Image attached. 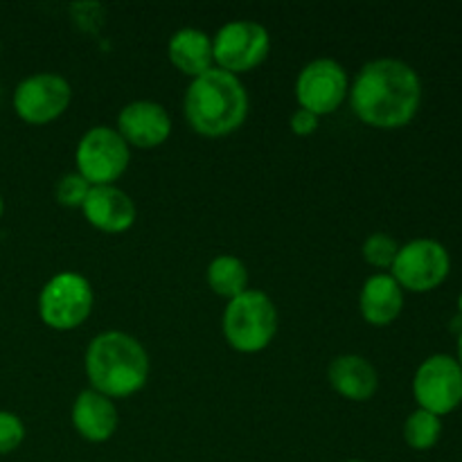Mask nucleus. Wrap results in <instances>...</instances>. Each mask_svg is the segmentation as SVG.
Returning a JSON list of instances; mask_svg holds the SVG:
<instances>
[{
	"label": "nucleus",
	"mask_w": 462,
	"mask_h": 462,
	"mask_svg": "<svg viewBox=\"0 0 462 462\" xmlns=\"http://www.w3.org/2000/svg\"><path fill=\"white\" fill-rule=\"evenodd\" d=\"M206 280L208 287H210L217 296L226 298V300H233V298L248 291V269L246 264L235 255H217L215 260L208 264Z\"/></svg>",
	"instance_id": "obj_18"
},
{
	"label": "nucleus",
	"mask_w": 462,
	"mask_h": 462,
	"mask_svg": "<svg viewBox=\"0 0 462 462\" xmlns=\"http://www.w3.org/2000/svg\"><path fill=\"white\" fill-rule=\"evenodd\" d=\"M391 269V275L404 291L429 293L449 278L451 257L436 239H413L400 246Z\"/></svg>",
	"instance_id": "obj_8"
},
{
	"label": "nucleus",
	"mask_w": 462,
	"mask_h": 462,
	"mask_svg": "<svg viewBox=\"0 0 462 462\" xmlns=\"http://www.w3.org/2000/svg\"><path fill=\"white\" fill-rule=\"evenodd\" d=\"M271 52V34L257 21H230L212 36L215 68L239 77L255 70Z\"/></svg>",
	"instance_id": "obj_7"
},
{
	"label": "nucleus",
	"mask_w": 462,
	"mask_h": 462,
	"mask_svg": "<svg viewBox=\"0 0 462 462\" xmlns=\"http://www.w3.org/2000/svg\"><path fill=\"white\" fill-rule=\"evenodd\" d=\"M404 310V289L391 273L370 275L359 293V311L364 320L374 328L395 323Z\"/></svg>",
	"instance_id": "obj_15"
},
{
	"label": "nucleus",
	"mask_w": 462,
	"mask_h": 462,
	"mask_svg": "<svg viewBox=\"0 0 462 462\" xmlns=\"http://www.w3.org/2000/svg\"><path fill=\"white\" fill-rule=\"evenodd\" d=\"M400 253V244L386 233H373L364 242V260L374 269H391Z\"/></svg>",
	"instance_id": "obj_20"
},
{
	"label": "nucleus",
	"mask_w": 462,
	"mask_h": 462,
	"mask_svg": "<svg viewBox=\"0 0 462 462\" xmlns=\"http://www.w3.org/2000/svg\"><path fill=\"white\" fill-rule=\"evenodd\" d=\"M352 113L373 129L393 131L411 125L422 104V81L400 59H374L350 86Z\"/></svg>",
	"instance_id": "obj_1"
},
{
	"label": "nucleus",
	"mask_w": 462,
	"mask_h": 462,
	"mask_svg": "<svg viewBox=\"0 0 462 462\" xmlns=\"http://www.w3.org/2000/svg\"><path fill=\"white\" fill-rule=\"evenodd\" d=\"M458 311H460V319H462V293H460V298H458Z\"/></svg>",
	"instance_id": "obj_26"
},
{
	"label": "nucleus",
	"mask_w": 462,
	"mask_h": 462,
	"mask_svg": "<svg viewBox=\"0 0 462 462\" xmlns=\"http://www.w3.org/2000/svg\"><path fill=\"white\" fill-rule=\"evenodd\" d=\"M90 192L88 180L81 174L72 171V174H63L61 179L57 180V188H54V197H57V203L63 208H81L84 206L86 197Z\"/></svg>",
	"instance_id": "obj_21"
},
{
	"label": "nucleus",
	"mask_w": 462,
	"mask_h": 462,
	"mask_svg": "<svg viewBox=\"0 0 462 462\" xmlns=\"http://www.w3.org/2000/svg\"><path fill=\"white\" fill-rule=\"evenodd\" d=\"M183 113L194 134L203 138H224L246 122L248 93L239 77L221 68H210L189 81Z\"/></svg>",
	"instance_id": "obj_2"
},
{
	"label": "nucleus",
	"mask_w": 462,
	"mask_h": 462,
	"mask_svg": "<svg viewBox=\"0 0 462 462\" xmlns=\"http://www.w3.org/2000/svg\"><path fill=\"white\" fill-rule=\"evenodd\" d=\"M442 436V418L418 409L406 418L404 422V440L411 449L429 451L438 445Z\"/></svg>",
	"instance_id": "obj_19"
},
{
	"label": "nucleus",
	"mask_w": 462,
	"mask_h": 462,
	"mask_svg": "<svg viewBox=\"0 0 462 462\" xmlns=\"http://www.w3.org/2000/svg\"><path fill=\"white\" fill-rule=\"evenodd\" d=\"M346 462H365V460H346Z\"/></svg>",
	"instance_id": "obj_27"
},
{
	"label": "nucleus",
	"mask_w": 462,
	"mask_h": 462,
	"mask_svg": "<svg viewBox=\"0 0 462 462\" xmlns=\"http://www.w3.org/2000/svg\"><path fill=\"white\" fill-rule=\"evenodd\" d=\"M116 129L129 147L147 152L170 140L171 117L162 104L152 99H135L122 108Z\"/></svg>",
	"instance_id": "obj_12"
},
{
	"label": "nucleus",
	"mask_w": 462,
	"mask_h": 462,
	"mask_svg": "<svg viewBox=\"0 0 462 462\" xmlns=\"http://www.w3.org/2000/svg\"><path fill=\"white\" fill-rule=\"evenodd\" d=\"M72 102V86L57 72L25 77L14 90V111L23 122L43 126L59 120Z\"/></svg>",
	"instance_id": "obj_9"
},
{
	"label": "nucleus",
	"mask_w": 462,
	"mask_h": 462,
	"mask_svg": "<svg viewBox=\"0 0 462 462\" xmlns=\"http://www.w3.org/2000/svg\"><path fill=\"white\" fill-rule=\"evenodd\" d=\"M90 388L108 400H125L143 391L149 379V355L143 343L126 332H102L84 355Z\"/></svg>",
	"instance_id": "obj_3"
},
{
	"label": "nucleus",
	"mask_w": 462,
	"mask_h": 462,
	"mask_svg": "<svg viewBox=\"0 0 462 462\" xmlns=\"http://www.w3.org/2000/svg\"><path fill=\"white\" fill-rule=\"evenodd\" d=\"M329 386L347 402L373 400L379 388L377 368L361 355H341L328 368Z\"/></svg>",
	"instance_id": "obj_16"
},
{
	"label": "nucleus",
	"mask_w": 462,
	"mask_h": 462,
	"mask_svg": "<svg viewBox=\"0 0 462 462\" xmlns=\"http://www.w3.org/2000/svg\"><path fill=\"white\" fill-rule=\"evenodd\" d=\"M458 365L462 368V329H460V334H458Z\"/></svg>",
	"instance_id": "obj_24"
},
{
	"label": "nucleus",
	"mask_w": 462,
	"mask_h": 462,
	"mask_svg": "<svg viewBox=\"0 0 462 462\" xmlns=\"http://www.w3.org/2000/svg\"><path fill=\"white\" fill-rule=\"evenodd\" d=\"M298 108L323 117L337 111L350 93L346 68L334 59H314L296 77Z\"/></svg>",
	"instance_id": "obj_11"
},
{
	"label": "nucleus",
	"mask_w": 462,
	"mask_h": 462,
	"mask_svg": "<svg viewBox=\"0 0 462 462\" xmlns=\"http://www.w3.org/2000/svg\"><path fill=\"white\" fill-rule=\"evenodd\" d=\"M86 221L93 226L95 230L106 235H122L126 230L134 228L135 217V203L125 189L116 188V185H95L90 188L88 197H86L84 206H81Z\"/></svg>",
	"instance_id": "obj_13"
},
{
	"label": "nucleus",
	"mask_w": 462,
	"mask_h": 462,
	"mask_svg": "<svg viewBox=\"0 0 462 462\" xmlns=\"http://www.w3.org/2000/svg\"><path fill=\"white\" fill-rule=\"evenodd\" d=\"M0 97H3V88H0Z\"/></svg>",
	"instance_id": "obj_28"
},
{
	"label": "nucleus",
	"mask_w": 462,
	"mask_h": 462,
	"mask_svg": "<svg viewBox=\"0 0 462 462\" xmlns=\"http://www.w3.org/2000/svg\"><path fill=\"white\" fill-rule=\"evenodd\" d=\"M93 287L75 271H61L43 284L39 293V316L50 329L72 332L88 320L93 311Z\"/></svg>",
	"instance_id": "obj_5"
},
{
	"label": "nucleus",
	"mask_w": 462,
	"mask_h": 462,
	"mask_svg": "<svg viewBox=\"0 0 462 462\" xmlns=\"http://www.w3.org/2000/svg\"><path fill=\"white\" fill-rule=\"evenodd\" d=\"M70 420L75 431L86 442H93V445L111 440L113 433L117 431V424H120L113 400H108L102 393L93 391V388L81 391L77 395L75 404H72Z\"/></svg>",
	"instance_id": "obj_14"
},
{
	"label": "nucleus",
	"mask_w": 462,
	"mask_h": 462,
	"mask_svg": "<svg viewBox=\"0 0 462 462\" xmlns=\"http://www.w3.org/2000/svg\"><path fill=\"white\" fill-rule=\"evenodd\" d=\"M3 212H5V201H3V197H0V217H3Z\"/></svg>",
	"instance_id": "obj_25"
},
{
	"label": "nucleus",
	"mask_w": 462,
	"mask_h": 462,
	"mask_svg": "<svg viewBox=\"0 0 462 462\" xmlns=\"http://www.w3.org/2000/svg\"><path fill=\"white\" fill-rule=\"evenodd\" d=\"M25 440V424L12 411H0V456L16 451Z\"/></svg>",
	"instance_id": "obj_22"
},
{
	"label": "nucleus",
	"mask_w": 462,
	"mask_h": 462,
	"mask_svg": "<svg viewBox=\"0 0 462 462\" xmlns=\"http://www.w3.org/2000/svg\"><path fill=\"white\" fill-rule=\"evenodd\" d=\"M289 126H291L293 134L300 135V138H305V135H311L316 129H319V116L305 111V108H298V111L291 116Z\"/></svg>",
	"instance_id": "obj_23"
},
{
	"label": "nucleus",
	"mask_w": 462,
	"mask_h": 462,
	"mask_svg": "<svg viewBox=\"0 0 462 462\" xmlns=\"http://www.w3.org/2000/svg\"><path fill=\"white\" fill-rule=\"evenodd\" d=\"M77 174L95 185H113L131 162V147L113 126H93L81 135L75 152Z\"/></svg>",
	"instance_id": "obj_6"
},
{
	"label": "nucleus",
	"mask_w": 462,
	"mask_h": 462,
	"mask_svg": "<svg viewBox=\"0 0 462 462\" xmlns=\"http://www.w3.org/2000/svg\"><path fill=\"white\" fill-rule=\"evenodd\" d=\"M413 397L429 413L449 415L462 404V368L449 355H433L420 364L413 377Z\"/></svg>",
	"instance_id": "obj_10"
},
{
	"label": "nucleus",
	"mask_w": 462,
	"mask_h": 462,
	"mask_svg": "<svg viewBox=\"0 0 462 462\" xmlns=\"http://www.w3.org/2000/svg\"><path fill=\"white\" fill-rule=\"evenodd\" d=\"M167 57H170L171 66L188 75L189 79L215 68L212 66L215 57H212L210 34L197 30V27H183V30L174 32L167 43Z\"/></svg>",
	"instance_id": "obj_17"
},
{
	"label": "nucleus",
	"mask_w": 462,
	"mask_h": 462,
	"mask_svg": "<svg viewBox=\"0 0 462 462\" xmlns=\"http://www.w3.org/2000/svg\"><path fill=\"white\" fill-rule=\"evenodd\" d=\"M224 338L239 355H257L273 343L278 334V310L264 291L248 289L233 298L221 316Z\"/></svg>",
	"instance_id": "obj_4"
}]
</instances>
